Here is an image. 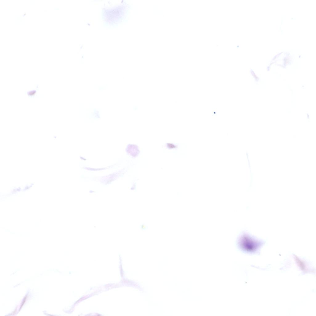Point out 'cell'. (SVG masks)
Instances as JSON below:
<instances>
[{
  "label": "cell",
  "instance_id": "obj_2",
  "mask_svg": "<svg viewBox=\"0 0 316 316\" xmlns=\"http://www.w3.org/2000/svg\"><path fill=\"white\" fill-rule=\"evenodd\" d=\"M133 111H138V106L137 105L133 106Z\"/></svg>",
  "mask_w": 316,
  "mask_h": 316
},
{
  "label": "cell",
  "instance_id": "obj_1",
  "mask_svg": "<svg viewBox=\"0 0 316 316\" xmlns=\"http://www.w3.org/2000/svg\"><path fill=\"white\" fill-rule=\"evenodd\" d=\"M264 241L243 232L239 236L237 243L239 247L246 252L252 253L257 251L265 243Z\"/></svg>",
  "mask_w": 316,
  "mask_h": 316
}]
</instances>
